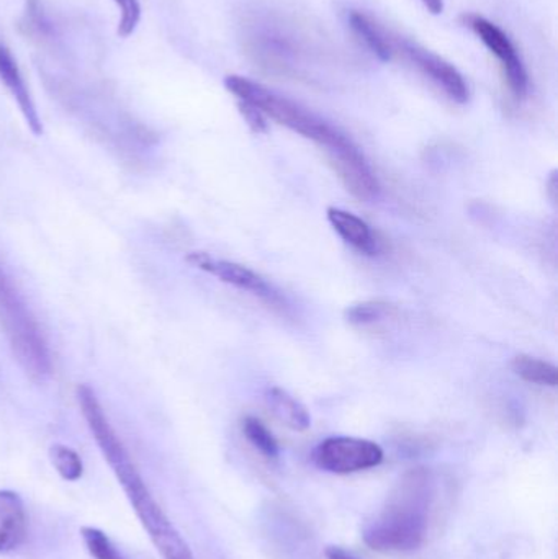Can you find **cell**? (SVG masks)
Listing matches in <instances>:
<instances>
[{
	"instance_id": "5bb4252c",
	"label": "cell",
	"mask_w": 558,
	"mask_h": 559,
	"mask_svg": "<svg viewBox=\"0 0 558 559\" xmlns=\"http://www.w3.org/2000/svg\"><path fill=\"white\" fill-rule=\"evenodd\" d=\"M514 373L523 378L527 383L539 384V386L556 388L558 383V370L556 365L530 355H518L513 364Z\"/></svg>"
},
{
	"instance_id": "7a4b0ae2",
	"label": "cell",
	"mask_w": 558,
	"mask_h": 559,
	"mask_svg": "<svg viewBox=\"0 0 558 559\" xmlns=\"http://www.w3.org/2000/svg\"><path fill=\"white\" fill-rule=\"evenodd\" d=\"M225 87L236 100L252 105L265 118L324 147L337 177L349 192H360L372 183V167L359 146L313 111L241 75H226Z\"/></svg>"
},
{
	"instance_id": "30bf717a",
	"label": "cell",
	"mask_w": 558,
	"mask_h": 559,
	"mask_svg": "<svg viewBox=\"0 0 558 559\" xmlns=\"http://www.w3.org/2000/svg\"><path fill=\"white\" fill-rule=\"evenodd\" d=\"M328 222L334 231L340 235L347 245L366 255H377L380 251L379 239L373 235L372 228L354 213L346 210L328 209Z\"/></svg>"
},
{
	"instance_id": "44dd1931",
	"label": "cell",
	"mask_w": 558,
	"mask_h": 559,
	"mask_svg": "<svg viewBox=\"0 0 558 559\" xmlns=\"http://www.w3.org/2000/svg\"><path fill=\"white\" fill-rule=\"evenodd\" d=\"M328 559H360L357 558L356 555L351 554V551L344 550L341 547H328L327 551H324Z\"/></svg>"
},
{
	"instance_id": "603a6c76",
	"label": "cell",
	"mask_w": 558,
	"mask_h": 559,
	"mask_svg": "<svg viewBox=\"0 0 558 559\" xmlns=\"http://www.w3.org/2000/svg\"><path fill=\"white\" fill-rule=\"evenodd\" d=\"M422 2L425 3L426 9L435 13V15L444 12V0H422Z\"/></svg>"
},
{
	"instance_id": "6da1fadb",
	"label": "cell",
	"mask_w": 558,
	"mask_h": 559,
	"mask_svg": "<svg viewBox=\"0 0 558 559\" xmlns=\"http://www.w3.org/2000/svg\"><path fill=\"white\" fill-rule=\"evenodd\" d=\"M78 403L105 462L110 465L157 554L163 559H195L182 535L154 499L130 452L108 420L97 394L88 384H79Z\"/></svg>"
},
{
	"instance_id": "d6986e66",
	"label": "cell",
	"mask_w": 558,
	"mask_h": 559,
	"mask_svg": "<svg viewBox=\"0 0 558 559\" xmlns=\"http://www.w3.org/2000/svg\"><path fill=\"white\" fill-rule=\"evenodd\" d=\"M120 9V22H118V36L128 38L133 35L141 19V5L138 0H114Z\"/></svg>"
},
{
	"instance_id": "4fadbf2b",
	"label": "cell",
	"mask_w": 558,
	"mask_h": 559,
	"mask_svg": "<svg viewBox=\"0 0 558 559\" xmlns=\"http://www.w3.org/2000/svg\"><path fill=\"white\" fill-rule=\"evenodd\" d=\"M351 26H353L356 35L366 43L367 48L382 59V61H390L393 58V41L387 35L385 29L380 28L370 16L363 12H353L349 15Z\"/></svg>"
},
{
	"instance_id": "5b68a950",
	"label": "cell",
	"mask_w": 558,
	"mask_h": 559,
	"mask_svg": "<svg viewBox=\"0 0 558 559\" xmlns=\"http://www.w3.org/2000/svg\"><path fill=\"white\" fill-rule=\"evenodd\" d=\"M383 462V450L372 440L330 437L313 450V463L333 475H353L376 468Z\"/></svg>"
},
{
	"instance_id": "7402d4cb",
	"label": "cell",
	"mask_w": 558,
	"mask_h": 559,
	"mask_svg": "<svg viewBox=\"0 0 558 559\" xmlns=\"http://www.w3.org/2000/svg\"><path fill=\"white\" fill-rule=\"evenodd\" d=\"M557 192H558V177L557 170H554L550 174L549 180H547V193H549L550 200L553 203H557Z\"/></svg>"
},
{
	"instance_id": "277c9868",
	"label": "cell",
	"mask_w": 558,
	"mask_h": 559,
	"mask_svg": "<svg viewBox=\"0 0 558 559\" xmlns=\"http://www.w3.org/2000/svg\"><path fill=\"white\" fill-rule=\"evenodd\" d=\"M0 328L13 357L29 380L45 381L51 374V354L45 335L22 296L0 271Z\"/></svg>"
},
{
	"instance_id": "8992f818",
	"label": "cell",
	"mask_w": 558,
	"mask_h": 559,
	"mask_svg": "<svg viewBox=\"0 0 558 559\" xmlns=\"http://www.w3.org/2000/svg\"><path fill=\"white\" fill-rule=\"evenodd\" d=\"M186 261L192 267L218 278L219 282L235 286V288L261 299L269 308L277 309V311H287L288 309L287 301H285L282 293L272 283L256 274L254 271L246 267V265L225 261V259H216L213 255L206 254V252H190V254H187Z\"/></svg>"
},
{
	"instance_id": "52a82bcc",
	"label": "cell",
	"mask_w": 558,
	"mask_h": 559,
	"mask_svg": "<svg viewBox=\"0 0 558 559\" xmlns=\"http://www.w3.org/2000/svg\"><path fill=\"white\" fill-rule=\"evenodd\" d=\"M465 23L490 49L491 55L497 56L501 69H503L504 78H507L508 87H510L514 98H518V100L526 98L527 92H530V74H527L523 58H521L520 51L511 41L510 36L485 16L467 15L465 16Z\"/></svg>"
},
{
	"instance_id": "e0dca14e",
	"label": "cell",
	"mask_w": 558,
	"mask_h": 559,
	"mask_svg": "<svg viewBox=\"0 0 558 559\" xmlns=\"http://www.w3.org/2000/svg\"><path fill=\"white\" fill-rule=\"evenodd\" d=\"M49 459H51L52 466L64 481L75 483L82 478L84 465H82L81 456L78 455L75 450L58 443L49 450Z\"/></svg>"
},
{
	"instance_id": "ffe728a7",
	"label": "cell",
	"mask_w": 558,
	"mask_h": 559,
	"mask_svg": "<svg viewBox=\"0 0 558 559\" xmlns=\"http://www.w3.org/2000/svg\"><path fill=\"white\" fill-rule=\"evenodd\" d=\"M238 107L246 123L249 124V128H251L254 133H265V131H268V118H265L258 108L246 104V102H238Z\"/></svg>"
},
{
	"instance_id": "2e32d148",
	"label": "cell",
	"mask_w": 558,
	"mask_h": 559,
	"mask_svg": "<svg viewBox=\"0 0 558 559\" xmlns=\"http://www.w3.org/2000/svg\"><path fill=\"white\" fill-rule=\"evenodd\" d=\"M242 433H245L248 442L265 459L277 460L281 455V447H278L277 440L272 436L271 430L256 417L248 416L242 420Z\"/></svg>"
},
{
	"instance_id": "8fae6325",
	"label": "cell",
	"mask_w": 558,
	"mask_h": 559,
	"mask_svg": "<svg viewBox=\"0 0 558 559\" xmlns=\"http://www.w3.org/2000/svg\"><path fill=\"white\" fill-rule=\"evenodd\" d=\"M28 527L25 504L13 491H0V554L15 550L23 544Z\"/></svg>"
},
{
	"instance_id": "9a60e30c",
	"label": "cell",
	"mask_w": 558,
	"mask_h": 559,
	"mask_svg": "<svg viewBox=\"0 0 558 559\" xmlns=\"http://www.w3.org/2000/svg\"><path fill=\"white\" fill-rule=\"evenodd\" d=\"M395 312L392 305L385 301H363L346 309V321L356 328H369L377 322L385 321Z\"/></svg>"
},
{
	"instance_id": "9c48e42d",
	"label": "cell",
	"mask_w": 558,
	"mask_h": 559,
	"mask_svg": "<svg viewBox=\"0 0 558 559\" xmlns=\"http://www.w3.org/2000/svg\"><path fill=\"white\" fill-rule=\"evenodd\" d=\"M0 81L3 82L7 91L10 92L13 100L19 105L20 111H22L23 118H25L32 133L36 134V136L43 134L41 118H39L38 111H36L35 102H33L32 94H29L28 87H26L25 79H23L12 52L2 43H0Z\"/></svg>"
},
{
	"instance_id": "ba28073f",
	"label": "cell",
	"mask_w": 558,
	"mask_h": 559,
	"mask_svg": "<svg viewBox=\"0 0 558 559\" xmlns=\"http://www.w3.org/2000/svg\"><path fill=\"white\" fill-rule=\"evenodd\" d=\"M393 45L400 46L402 51L408 56L409 61L426 78L431 79L452 102L461 105L467 104L468 98H471L467 82H465L464 75L451 62L446 61L444 58L436 55V52L416 45V43L406 41V39L395 41Z\"/></svg>"
},
{
	"instance_id": "ac0fdd59",
	"label": "cell",
	"mask_w": 558,
	"mask_h": 559,
	"mask_svg": "<svg viewBox=\"0 0 558 559\" xmlns=\"http://www.w3.org/2000/svg\"><path fill=\"white\" fill-rule=\"evenodd\" d=\"M82 542L88 555L94 559H127L117 550L110 538L95 527L81 528Z\"/></svg>"
},
{
	"instance_id": "7c38bea8",
	"label": "cell",
	"mask_w": 558,
	"mask_h": 559,
	"mask_svg": "<svg viewBox=\"0 0 558 559\" xmlns=\"http://www.w3.org/2000/svg\"><path fill=\"white\" fill-rule=\"evenodd\" d=\"M265 403L269 409L274 413V416L281 420L285 426L290 427L292 430L297 432H305L311 426L310 413L307 407L292 396L284 388L272 386L265 391Z\"/></svg>"
},
{
	"instance_id": "3957f363",
	"label": "cell",
	"mask_w": 558,
	"mask_h": 559,
	"mask_svg": "<svg viewBox=\"0 0 558 559\" xmlns=\"http://www.w3.org/2000/svg\"><path fill=\"white\" fill-rule=\"evenodd\" d=\"M435 501V478L426 468H413L387 496L379 514L364 527L367 547L379 554H412L428 534Z\"/></svg>"
}]
</instances>
